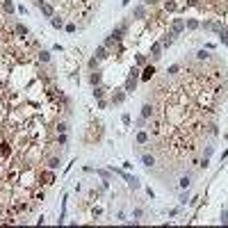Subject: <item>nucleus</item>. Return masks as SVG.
I'll return each instance as SVG.
<instances>
[{"mask_svg":"<svg viewBox=\"0 0 228 228\" xmlns=\"http://www.w3.org/2000/svg\"><path fill=\"white\" fill-rule=\"evenodd\" d=\"M135 87H137V69H132L130 78L125 80V91H135Z\"/></svg>","mask_w":228,"mask_h":228,"instance_id":"1","label":"nucleus"},{"mask_svg":"<svg viewBox=\"0 0 228 228\" xmlns=\"http://www.w3.org/2000/svg\"><path fill=\"white\" fill-rule=\"evenodd\" d=\"M183 27H185L183 18H176V21H174V27H171V32H169V34H171V37H176L178 32H183Z\"/></svg>","mask_w":228,"mask_h":228,"instance_id":"2","label":"nucleus"},{"mask_svg":"<svg viewBox=\"0 0 228 228\" xmlns=\"http://www.w3.org/2000/svg\"><path fill=\"white\" fill-rule=\"evenodd\" d=\"M162 44H155L153 46V48H151V55H153V60H160V57H162Z\"/></svg>","mask_w":228,"mask_h":228,"instance_id":"3","label":"nucleus"},{"mask_svg":"<svg viewBox=\"0 0 228 228\" xmlns=\"http://www.w3.org/2000/svg\"><path fill=\"white\" fill-rule=\"evenodd\" d=\"M153 73H155V69H153V66H146V69H144V73H141V78H144V80H151V78H153Z\"/></svg>","mask_w":228,"mask_h":228,"instance_id":"4","label":"nucleus"},{"mask_svg":"<svg viewBox=\"0 0 228 228\" xmlns=\"http://www.w3.org/2000/svg\"><path fill=\"white\" fill-rule=\"evenodd\" d=\"M103 57H107V50H105V46H100L96 50V60H103Z\"/></svg>","mask_w":228,"mask_h":228,"instance_id":"5","label":"nucleus"},{"mask_svg":"<svg viewBox=\"0 0 228 228\" xmlns=\"http://www.w3.org/2000/svg\"><path fill=\"white\" fill-rule=\"evenodd\" d=\"M125 180H128V185H130L132 189H137V187H139V183H137V178H130V176H125Z\"/></svg>","mask_w":228,"mask_h":228,"instance_id":"6","label":"nucleus"},{"mask_svg":"<svg viewBox=\"0 0 228 228\" xmlns=\"http://www.w3.org/2000/svg\"><path fill=\"white\" fill-rule=\"evenodd\" d=\"M141 114H144V116H151V114H153V107H151L148 103H146V105L141 107Z\"/></svg>","mask_w":228,"mask_h":228,"instance_id":"7","label":"nucleus"},{"mask_svg":"<svg viewBox=\"0 0 228 228\" xmlns=\"http://www.w3.org/2000/svg\"><path fill=\"white\" fill-rule=\"evenodd\" d=\"M137 141H139V144H146V141H148V135H146V132H139V135H137Z\"/></svg>","mask_w":228,"mask_h":228,"instance_id":"8","label":"nucleus"},{"mask_svg":"<svg viewBox=\"0 0 228 228\" xmlns=\"http://www.w3.org/2000/svg\"><path fill=\"white\" fill-rule=\"evenodd\" d=\"M89 80H91V85H98V82H100V73H98V71H96V73H91V78H89Z\"/></svg>","mask_w":228,"mask_h":228,"instance_id":"9","label":"nucleus"},{"mask_svg":"<svg viewBox=\"0 0 228 228\" xmlns=\"http://www.w3.org/2000/svg\"><path fill=\"white\" fill-rule=\"evenodd\" d=\"M144 14H146V9H144V7H137V9H135V18H144Z\"/></svg>","mask_w":228,"mask_h":228,"instance_id":"10","label":"nucleus"},{"mask_svg":"<svg viewBox=\"0 0 228 228\" xmlns=\"http://www.w3.org/2000/svg\"><path fill=\"white\" fill-rule=\"evenodd\" d=\"M16 32H18L21 37H25V34H27V27H25V25H16Z\"/></svg>","mask_w":228,"mask_h":228,"instance_id":"11","label":"nucleus"},{"mask_svg":"<svg viewBox=\"0 0 228 228\" xmlns=\"http://www.w3.org/2000/svg\"><path fill=\"white\" fill-rule=\"evenodd\" d=\"M219 34H221V41H226V46H228V30H224V27H221Z\"/></svg>","mask_w":228,"mask_h":228,"instance_id":"12","label":"nucleus"},{"mask_svg":"<svg viewBox=\"0 0 228 228\" xmlns=\"http://www.w3.org/2000/svg\"><path fill=\"white\" fill-rule=\"evenodd\" d=\"M62 25H64V23H62V18L55 16V18H53V27H62Z\"/></svg>","mask_w":228,"mask_h":228,"instance_id":"13","label":"nucleus"},{"mask_svg":"<svg viewBox=\"0 0 228 228\" xmlns=\"http://www.w3.org/2000/svg\"><path fill=\"white\" fill-rule=\"evenodd\" d=\"M187 27H192V30H194V27H199V21H194V18H189V21H187Z\"/></svg>","mask_w":228,"mask_h":228,"instance_id":"14","label":"nucleus"},{"mask_svg":"<svg viewBox=\"0 0 228 228\" xmlns=\"http://www.w3.org/2000/svg\"><path fill=\"white\" fill-rule=\"evenodd\" d=\"M5 9H7L9 14H11V11H14V5H11V2H9V0H5Z\"/></svg>","mask_w":228,"mask_h":228,"instance_id":"15","label":"nucleus"},{"mask_svg":"<svg viewBox=\"0 0 228 228\" xmlns=\"http://www.w3.org/2000/svg\"><path fill=\"white\" fill-rule=\"evenodd\" d=\"M153 162H155V160L151 158V155H144V164H148V167H151V164H153Z\"/></svg>","mask_w":228,"mask_h":228,"instance_id":"16","label":"nucleus"},{"mask_svg":"<svg viewBox=\"0 0 228 228\" xmlns=\"http://www.w3.org/2000/svg\"><path fill=\"white\" fill-rule=\"evenodd\" d=\"M123 98H125V96H123V94H116V96H114V103H121Z\"/></svg>","mask_w":228,"mask_h":228,"instance_id":"17","label":"nucleus"},{"mask_svg":"<svg viewBox=\"0 0 228 228\" xmlns=\"http://www.w3.org/2000/svg\"><path fill=\"white\" fill-rule=\"evenodd\" d=\"M221 224H228V212H221Z\"/></svg>","mask_w":228,"mask_h":228,"instance_id":"18","label":"nucleus"},{"mask_svg":"<svg viewBox=\"0 0 228 228\" xmlns=\"http://www.w3.org/2000/svg\"><path fill=\"white\" fill-rule=\"evenodd\" d=\"M39 57H41V62H48L50 57H48V53H39Z\"/></svg>","mask_w":228,"mask_h":228,"instance_id":"19","label":"nucleus"},{"mask_svg":"<svg viewBox=\"0 0 228 228\" xmlns=\"http://www.w3.org/2000/svg\"><path fill=\"white\" fill-rule=\"evenodd\" d=\"M153 2H158V0H146V5H153Z\"/></svg>","mask_w":228,"mask_h":228,"instance_id":"20","label":"nucleus"}]
</instances>
